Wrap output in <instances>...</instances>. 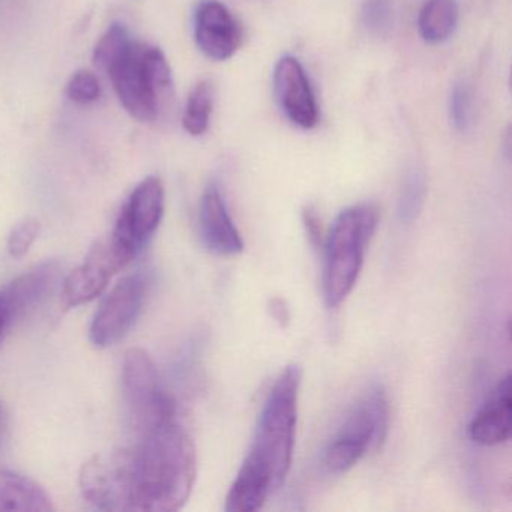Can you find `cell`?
Listing matches in <instances>:
<instances>
[{
    "label": "cell",
    "mask_w": 512,
    "mask_h": 512,
    "mask_svg": "<svg viewBox=\"0 0 512 512\" xmlns=\"http://www.w3.org/2000/svg\"><path fill=\"white\" fill-rule=\"evenodd\" d=\"M52 497L34 479L0 469V511H55Z\"/></svg>",
    "instance_id": "obj_15"
},
{
    "label": "cell",
    "mask_w": 512,
    "mask_h": 512,
    "mask_svg": "<svg viewBox=\"0 0 512 512\" xmlns=\"http://www.w3.org/2000/svg\"><path fill=\"white\" fill-rule=\"evenodd\" d=\"M121 380L128 422L137 437L176 419L175 398L161 388L157 368L146 350H127Z\"/></svg>",
    "instance_id": "obj_6"
},
{
    "label": "cell",
    "mask_w": 512,
    "mask_h": 512,
    "mask_svg": "<svg viewBox=\"0 0 512 512\" xmlns=\"http://www.w3.org/2000/svg\"><path fill=\"white\" fill-rule=\"evenodd\" d=\"M427 196V176L419 164H412L404 173L398 194V218L401 223H413L421 214Z\"/></svg>",
    "instance_id": "obj_18"
},
{
    "label": "cell",
    "mask_w": 512,
    "mask_h": 512,
    "mask_svg": "<svg viewBox=\"0 0 512 512\" xmlns=\"http://www.w3.org/2000/svg\"><path fill=\"white\" fill-rule=\"evenodd\" d=\"M40 221L26 218L16 224L8 236V251L14 259H23L40 236Z\"/></svg>",
    "instance_id": "obj_21"
},
{
    "label": "cell",
    "mask_w": 512,
    "mask_h": 512,
    "mask_svg": "<svg viewBox=\"0 0 512 512\" xmlns=\"http://www.w3.org/2000/svg\"><path fill=\"white\" fill-rule=\"evenodd\" d=\"M379 226V208L359 203L335 218L323 241V298L337 308L355 289L364 266L368 244Z\"/></svg>",
    "instance_id": "obj_4"
},
{
    "label": "cell",
    "mask_w": 512,
    "mask_h": 512,
    "mask_svg": "<svg viewBox=\"0 0 512 512\" xmlns=\"http://www.w3.org/2000/svg\"><path fill=\"white\" fill-rule=\"evenodd\" d=\"M388 431V394L377 383L365 389L344 416L323 451L322 469L334 476L349 472L365 455L382 448Z\"/></svg>",
    "instance_id": "obj_5"
},
{
    "label": "cell",
    "mask_w": 512,
    "mask_h": 512,
    "mask_svg": "<svg viewBox=\"0 0 512 512\" xmlns=\"http://www.w3.org/2000/svg\"><path fill=\"white\" fill-rule=\"evenodd\" d=\"M2 416H4V409H2V404H0V421H2Z\"/></svg>",
    "instance_id": "obj_25"
},
{
    "label": "cell",
    "mask_w": 512,
    "mask_h": 512,
    "mask_svg": "<svg viewBox=\"0 0 512 512\" xmlns=\"http://www.w3.org/2000/svg\"><path fill=\"white\" fill-rule=\"evenodd\" d=\"M458 23L455 0H427L419 11L418 31L428 44H442L454 35Z\"/></svg>",
    "instance_id": "obj_16"
},
{
    "label": "cell",
    "mask_w": 512,
    "mask_h": 512,
    "mask_svg": "<svg viewBox=\"0 0 512 512\" xmlns=\"http://www.w3.org/2000/svg\"><path fill=\"white\" fill-rule=\"evenodd\" d=\"M62 265L56 260H47L25 274L17 277L13 283L0 290V296L7 305L11 325L14 320L25 316L29 310L43 304L61 280Z\"/></svg>",
    "instance_id": "obj_13"
},
{
    "label": "cell",
    "mask_w": 512,
    "mask_h": 512,
    "mask_svg": "<svg viewBox=\"0 0 512 512\" xmlns=\"http://www.w3.org/2000/svg\"><path fill=\"white\" fill-rule=\"evenodd\" d=\"M65 92L73 103L88 106L101 97V85L94 73L79 70L71 76Z\"/></svg>",
    "instance_id": "obj_20"
},
{
    "label": "cell",
    "mask_w": 512,
    "mask_h": 512,
    "mask_svg": "<svg viewBox=\"0 0 512 512\" xmlns=\"http://www.w3.org/2000/svg\"><path fill=\"white\" fill-rule=\"evenodd\" d=\"M104 463L112 511H179L196 484V445L176 419L104 455Z\"/></svg>",
    "instance_id": "obj_1"
},
{
    "label": "cell",
    "mask_w": 512,
    "mask_h": 512,
    "mask_svg": "<svg viewBox=\"0 0 512 512\" xmlns=\"http://www.w3.org/2000/svg\"><path fill=\"white\" fill-rule=\"evenodd\" d=\"M274 91L286 118L302 130L319 124V106L304 67L293 56H283L275 65Z\"/></svg>",
    "instance_id": "obj_11"
},
{
    "label": "cell",
    "mask_w": 512,
    "mask_h": 512,
    "mask_svg": "<svg viewBox=\"0 0 512 512\" xmlns=\"http://www.w3.org/2000/svg\"><path fill=\"white\" fill-rule=\"evenodd\" d=\"M194 40L206 58L223 62L238 52L244 31L220 0H202L194 13Z\"/></svg>",
    "instance_id": "obj_10"
},
{
    "label": "cell",
    "mask_w": 512,
    "mask_h": 512,
    "mask_svg": "<svg viewBox=\"0 0 512 512\" xmlns=\"http://www.w3.org/2000/svg\"><path fill=\"white\" fill-rule=\"evenodd\" d=\"M133 262L112 236L95 242L85 262L68 274L62 283L61 305L65 311L94 301L103 295L113 275L121 272Z\"/></svg>",
    "instance_id": "obj_7"
},
{
    "label": "cell",
    "mask_w": 512,
    "mask_h": 512,
    "mask_svg": "<svg viewBox=\"0 0 512 512\" xmlns=\"http://www.w3.org/2000/svg\"><path fill=\"white\" fill-rule=\"evenodd\" d=\"M449 118L455 130L466 131L472 118V95L464 82L455 83L449 97Z\"/></svg>",
    "instance_id": "obj_22"
},
{
    "label": "cell",
    "mask_w": 512,
    "mask_h": 512,
    "mask_svg": "<svg viewBox=\"0 0 512 512\" xmlns=\"http://www.w3.org/2000/svg\"><path fill=\"white\" fill-rule=\"evenodd\" d=\"M302 221H304L305 232H307L308 238H310L311 245H313L316 250L322 248L323 241V232H322V221H320L319 215L316 214L311 206L304 209L302 212Z\"/></svg>",
    "instance_id": "obj_23"
},
{
    "label": "cell",
    "mask_w": 512,
    "mask_h": 512,
    "mask_svg": "<svg viewBox=\"0 0 512 512\" xmlns=\"http://www.w3.org/2000/svg\"><path fill=\"white\" fill-rule=\"evenodd\" d=\"M302 371H281L263 404L253 442L226 497V511L254 512L283 487L295 449Z\"/></svg>",
    "instance_id": "obj_2"
},
{
    "label": "cell",
    "mask_w": 512,
    "mask_h": 512,
    "mask_svg": "<svg viewBox=\"0 0 512 512\" xmlns=\"http://www.w3.org/2000/svg\"><path fill=\"white\" fill-rule=\"evenodd\" d=\"M199 236L203 247L215 256H238L244 251V239L236 227L218 185L211 184L200 199Z\"/></svg>",
    "instance_id": "obj_12"
},
{
    "label": "cell",
    "mask_w": 512,
    "mask_h": 512,
    "mask_svg": "<svg viewBox=\"0 0 512 512\" xmlns=\"http://www.w3.org/2000/svg\"><path fill=\"white\" fill-rule=\"evenodd\" d=\"M146 283L142 275L122 278L101 302L92 319L89 338L95 347L107 349L124 340L139 319L145 302Z\"/></svg>",
    "instance_id": "obj_9"
},
{
    "label": "cell",
    "mask_w": 512,
    "mask_h": 512,
    "mask_svg": "<svg viewBox=\"0 0 512 512\" xmlns=\"http://www.w3.org/2000/svg\"><path fill=\"white\" fill-rule=\"evenodd\" d=\"M166 209V191L157 176L143 179L119 212L112 238L131 256L145 247L160 227Z\"/></svg>",
    "instance_id": "obj_8"
},
{
    "label": "cell",
    "mask_w": 512,
    "mask_h": 512,
    "mask_svg": "<svg viewBox=\"0 0 512 512\" xmlns=\"http://www.w3.org/2000/svg\"><path fill=\"white\" fill-rule=\"evenodd\" d=\"M212 110H214V86L209 80H202L188 95L184 115H182L184 130L193 137L208 133Z\"/></svg>",
    "instance_id": "obj_17"
},
{
    "label": "cell",
    "mask_w": 512,
    "mask_h": 512,
    "mask_svg": "<svg viewBox=\"0 0 512 512\" xmlns=\"http://www.w3.org/2000/svg\"><path fill=\"white\" fill-rule=\"evenodd\" d=\"M124 109L137 121L160 118L173 94L172 70L163 50L134 41L127 26L113 23L94 50Z\"/></svg>",
    "instance_id": "obj_3"
},
{
    "label": "cell",
    "mask_w": 512,
    "mask_h": 512,
    "mask_svg": "<svg viewBox=\"0 0 512 512\" xmlns=\"http://www.w3.org/2000/svg\"><path fill=\"white\" fill-rule=\"evenodd\" d=\"M11 326L10 314H8L7 305H5L4 299L0 296V337L4 335Z\"/></svg>",
    "instance_id": "obj_24"
},
{
    "label": "cell",
    "mask_w": 512,
    "mask_h": 512,
    "mask_svg": "<svg viewBox=\"0 0 512 512\" xmlns=\"http://www.w3.org/2000/svg\"><path fill=\"white\" fill-rule=\"evenodd\" d=\"M512 388L511 374H506L469 425V436L482 446H496L511 437Z\"/></svg>",
    "instance_id": "obj_14"
},
{
    "label": "cell",
    "mask_w": 512,
    "mask_h": 512,
    "mask_svg": "<svg viewBox=\"0 0 512 512\" xmlns=\"http://www.w3.org/2000/svg\"><path fill=\"white\" fill-rule=\"evenodd\" d=\"M361 19L368 34L383 37L394 25V0H364Z\"/></svg>",
    "instance_id": "obj_19"
}]
</instances>
